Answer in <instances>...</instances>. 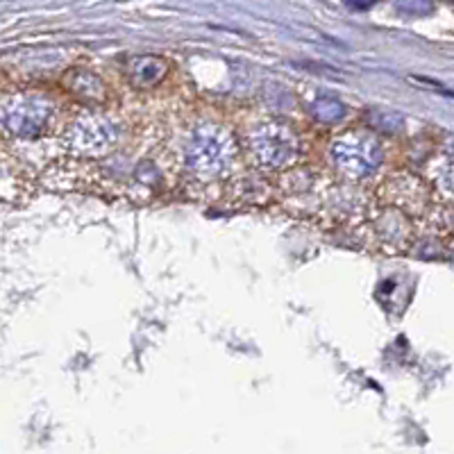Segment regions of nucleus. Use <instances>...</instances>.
Wrapping results in <instances>:
<instances>
[{
    "label": "nucleus",
    "mask_w": 454,
    "mask_h": 454,
    "mask_svg": "<svg viewBox=\"0 0 454 454\" xmlns=\"http://www.w3.org/2000/svg\"><path fill=\"white\" fill-rule=\"evenodd\" d=\"M237 139L227 128L202 123L184 145L186 166L200 177H225L237 164Z\"/></svg>",
    "instance_id": "obj_1"
},
{
    "label": "nucleus",
    "mask_w": 454,
    "mask_h": 454,
    "mask_svg": "<svg viewBox=\"0 0 454 454\" xmlns=\"http://www.w3.org/2000/svg\"><path fill=\"white\" fill-rule=\"evenodd\" d=\"M59 103L46 91H19L0 103V125L14 137H39L57 123Z\"/></svg>",
    "instance_id": "obj_2"
},
{
    "label": "nucleus",
    "mask_w": 454,
    "mask_h": 454,
    "mask_svg": "<svg viewBox=\"0 0 454 454\" xmlns=\"http://www.w3.org/2000/svg\"><path fill=\"white\" fill-rule=\"evenodd\" d=\"M248 148L254 164L273 173L291 168L300 157L298 135L282 121H269L254 128L248 137Z\"/></svg>",
    "instance_id": "obj_3"
},
{
    "label": "nucleus",
    "mask_w": 454,
    "mask_h": 454,
    "mask_svg": "<svg viewBox=\"0 0 454 454\" xmlns=\"http://www.w3.org/2000/svg\"><path fill=\"white\" fill-rule=\"evenodd\" d=\"M166 71L168 64L161 57H137L129 62V80L144 89L160 84L166 78Z\"/></svg>",
    "instance_id": "obj_8"
},
{
    "label": "nucleus",
    "mask_w": 454,
    "mask_h": 454,
    "mask_svg": "<svg viewBox=\"0 0 454 454\" xmlns=\"http://www.w3.org/2000/svg\"><path fill=\"white\" fill-rule=\"evenodd\" d=\"M368 125H371L372 129H380V132L393 135V132H397V129L403 128L404 121L403 116L395 112H372L371 116H368Z\"/></svg>",
    "instance_id": "obj_10"
},
{
    "label": "nucleus",
    "mask_w": 454,
    "mask_h": 454,
    "mask_svg": "<svg viewBox=\"0 0 454 454\" xmlns=\"http://www.w3.org/2000/svg\"><path fill=\"white\" fill-rule=\"evenodd\" d=\"M311 114L320 123H339L346 116V105L339 103L336 98H330V96H323V98H316L311 103Z\"/></svg>",
    "instance_id": "obj_9"
},
{
    "label": "nucleus",
    "mask_w": 454,
    "mask_h": 454,
    "mask_svg": "<svg viewBox=\"0 0 454 454\" xmlns=\"http://www.w3.org/2000/svg\"><path fill=\"white\" fill-rule=\"evenodd\" d=\"M64 87L73 93V96H80L84 100H93V103H100V100L107 98V87H105L103 80L91 71H71L64 75Z\"/></svg>",
    "instance_id": "obj_7"
},
{
    "label": "nucleus",
    "mask_w": 454,
    "mask_h": 454,
    "mask_svg": "<svg viewBox=\"0 0 454 454\" xmlns=\"http://www.w3.org/2000/svg\"><path fill=\"white\" fill-rule=\"evenodd\" d=\"M391 196V205H400L404 212H420L423 209V200H425V189L423 182H419L416 177L411 176H397L388 182L387 186Z\"/></svg>",
    "instance_id": "obj_6"
},
{
    "label": "nucleus",
    "mask_w": 454,
    "mask_h": 454,
    "mask_svg": "<svg viewBox=\"0 0 454 454\" xmlns=\"http://www.w3.org/2000/svg\"><path fill=\"white\" fill-rule=\"evenodd\" d=\"M64 148L78 157H103L119 141V128L112 119L96 112L78 114L64 129Z\"/></svg>",
    "instance_id": "obj_4"
},
{
    "label": "nucleus",
    "mask_w": 454,
    "mask_h": 454,
    "mask_svg": "<svg viewBox=\"0 0 454 454\" xmlns=\"http://www.w3.org/2000/svg\"><path fill=\"white\" fill-rule=\"evenodd\" d=\"M332 160L340 173L352 180H364L382 166V141L371 132H346L332 141Z\"/></svg>",
    "instance_id": "obj_5"
}]
</instances>
